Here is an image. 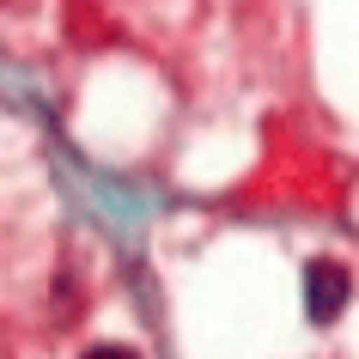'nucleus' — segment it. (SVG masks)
Here are the masks:
<instances>
[{
	"mask_svg": "<svg viewBox=\"0 0 359 359\" xmlns=\"http://www.w3.org/2000/svg\"><path fill=\"white\" fill-rule=\"evenodd\" d=\"M86 359H140V353H134V347H92Z\"/></svg>",
	"mask_w": 359,
	"mask_h": 359,
	"instance_id": "f03ea898",
	"label": "nucleus"
},
{
	"mask_svg": "<svg viewBox=\"0 0 359 359\" xmlns=\"http://www.w3.org/2000/svg\"><path fill=\"white\" fill-rule=\"evenodd\" d=\"M353 299V280H347V268L341 262H311L304 268V317L311 323H335Z\"/></svg>",
	"mask_w": 359,
	"mask_h": 359,
	"instance_id": "f257e3e1",
	"label": "nucleus"
}]
</instances>
